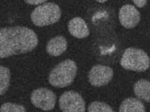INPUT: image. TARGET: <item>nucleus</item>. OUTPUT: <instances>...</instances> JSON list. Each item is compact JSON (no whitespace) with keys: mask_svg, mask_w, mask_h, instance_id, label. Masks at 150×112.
<instances>
[{"mask_svg":"<svg viewBox=\"0 0 150 112\" xmlns=\"http://www.w3.org/2000/svg\"><path fill=\"white\" fill-rule=\"evenodd\" d=\"M77 73V65L72 60H65L58 64L49 75V82L56 88H65L70 85Z\"/></svg>","mask_w":150,"mask_h":112,"instance_id":"nucleus-2","label":"nucleus"},{"mask_svg":"<svg viewBox=\"0 0 150 112\" xmlns=\"http://www.w3.org/2000/svg\"><path fill=\"white\" fill-rule=\"evenodd\" d=\"M132 2L135 4L136 7L138 8H144L146 5L147 0H132Z\"/></svg>","mask_w":150,"mask_h":112,"instance_id":"nucleus-16","label":"nucleus"},{"mask_svg":"<svg viewBox=\"0 0 150 112\" xmlns=\"http://www.w3.org/2000/svg\"><path fill=\"white\" fill-rule=\"evenodd\" d=\"M61 18V9L54 3H45L38 6L31 13V20L37 26H47L57 22Z\"/></svg>","mask_w":150,"mask_h":112,"instance_id":"nucleus-3","label":"nucleus"},{"mask_svg":"<svg viewBox=\"0 0 150 112\" xmlns=\"http://www.w3.org/2000/svg\"><path fill=\"white\" fill-rule=\"evenodd\" d=\"M120 112H144L145 107L139 99L129 97L125 99L119 106Z\"/></svg>","mask_w":150,"mask_h":112,"instance_id":"nucleus-12","label":"nucleus"},{"mask_svg":"<svg viewBox=\"0 0 150 112\" xmlns=\"http://www.w3.org/2000/svg\"><path fill=\"white\" fill-rule=\"evenodd\" d=\"M87 110L88 112H114V109L109 105L98 101L92 102L89 105Z\"/></svg>","mask_w":150,"mask_h":112,"instance_id":"nucleus-14","label":"nucleus"},{"mask_svg":"<svg viewBox=\"0 0 150 112\" xmlns=\"http://www.w3.org/2000/svg\"><path fill=\"white\" fill-rule=\"evenodd\" d=\"M68 48L67 40L62 36H57L50 39L46 47V50L51 56H59L65 52Z\"/></svg>","mask_w":150,"mask_h":112,"instance_id":"nucleus-10","label":"nucleus"},{"mask_svg":"<svg viewBox=\"0 0 150 112\" xmlns=\"http://www.w3.org/2000/svg\"><path fill=\"white\" fill-rule=\"evenodd\" d=\"M133 91L139 99L150 103V81L146 79H140L134 84Z\"/></svg>","mask_w":150,"mask_h":112,"instance_id":"nucleus-11","label":"nucleus"},{"mask_svg":"<svg viewBox=\"0 0 150 112\" xmlns=\"http://www.w3.org/2000/svg\"><path fill=\"white\" fill-rule=\"evenodd\" d=\"M112 76L114 71L110 66L107 65H94L88 74V80L95 87H101L109 83Z\"/></svg>","mask_w":150,"mask_h":112,"instance_id":"nucleus-7","label":"nucleus"},{"mask_svg":"<svg viewBox=\"0 0 150 112\" xmlns=\"http://www.w3.org/2000/svg\"><path fill=\"white\" fill-rule=\"evenodd\" d=\"M11 80V72L9 69L4 65L0 66V94L3 95L9 86Z\"/></svg>","mask_w":150,"mask_h":112,"instance_id":"nucleus-13","label":"nucleus"},{"mask_svg":"<svg viewBox=\"0 0 150 112\" xmlns=\"http://www.w3.org/2000/svg\"><path fill=\"white\" fill-rule=\"evenodd\" d=\"M1 112H25L26 109L25 108V106L13 104V103H5L1 106L0 108Z\"/></svg>","mask_w":150,"mask_h":112,"instance_id":"nucleus-15","label":"nucleus"},{"mask_svg":"<svg viewBox=\"0 0 150 112\" xmlns=\"http://www.w3.org/2000/svg\"><path fill=\"white\" fill-rule=\"evenodd\" d=\"M27 4L30 5H40V4H43L45 3L47 0H25Z\"/></svg>","mask_w":150,"mask_h":112,"instance_id":"nucleus-17","label":"nucleus"},{"mask_svg":"<svg viewBox=\"0 0 150 112\" xmlns=\"http://www.w3.org/2000/svg\"><path fill=\"white\" fill-rule=\"evenodd\" d=\"M59 108L64 112H83L86 111V102L76 92H65L60 96Z\"/></svg>","mask_w":150,"mask_h":112,"instance_id":"nucleus-5","label":"nucleus"},{"mask_svg":"<svg viewBox=\"0 0 150 112\" xmlns=\"http://www.w3.org/2000/svg\"><path fill=\"white\" fill-rule=\"evenodd\" d=\"M118 17L122 26L128 28V29L135 27L139 23L141 19V15L138 9L134 6H132V5H129V4L124 5L120 8Z\"/></svg>","mask_w":150,"mask_h":112,"instance_id":"nucleus-8","label":"nucleus"},{"mask_svg":"<svg viewBox=\"0 0 150 112\" xmlns=\"http://www.w3.org/2000/svg\"><path fill=\"white\" fill-rule=\"evenodd\" d=\"M31 102L38 108L49 111L54 108L56 103V96L49 89L39 88L32 92Z\"/></svg>","mask_w":150,"mask_h":112,"instance_id":"nucleus-6","label":"nucleus"},{"mask_svg":"<svg viewBox=\"0 0 150 112\" xmlns=\"http://www.w3.org/2000/svg\"><path fill=\"white\" fill-rule=\"evenodd\" d=\"M69 32L76 38H84L89 36V29L86 21L80 17H75L69 22Z\"/></svg>","mask_w":150,"mask_h":112,"instance_id":"nucleus-9","label":"nucleus"},{"mask_svg":"<svg viewBox=\"0 0 150 112\" xmlns=\"http://www.w3.org/2000/svg\"><path fill=\"white\" fill-rule=\"evenodd\" d=\"M39 43L35 32L27 27H4L0 30V57L26 53Z\"/></svg>","mask_w":150,"mask_h":112,"instance_id":"nucleus-1","label":"nucleus"},{"mask_svg":"<svg viewBox=\"0 0 150 112\" xmlns=\"http://www.w3.org/2000/svg\"><path fill=\"white\" fill-rule=\"evenodd\" d=\"M97 2H100V3H104V2H106L107 0H96Z\"/></svg>","mask_w":150,"mask_h":112,"instance_id":"nucleus-18","label":"nucleus"},{"mask_svg":"<svg viewBox=\"0 0 150 112\" xmlns=\"http://www.w3.org/2000/svg\"><path fill=\"white\" fill-rule=\"evenodd\" d=\"M120 64L125 69L144 72L149 68L150 60L144 50L136 48H128L122 55Z\"/></svg>","mask_w":150,"mask_h":112,"instance_id":"nucleus-4","label":"nucleus"}]
</instances>
